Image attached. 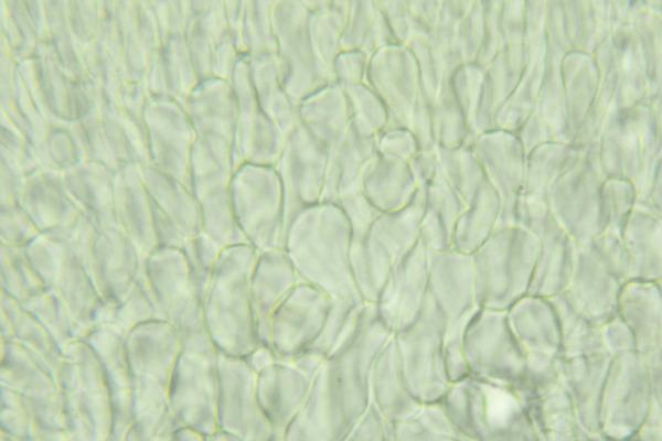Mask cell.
Masks as SVG:
<instances>
[{"label": "cell", "instance_id": "1", "mask_svg": "<svg viewBox=\"0 0 662 441\" xmlns=\"http://www.w3.org/2000/svg\"><path fill=\"white\" fill-rule=\"evenodd\" d=\"M392 335L365 303L314 374L284 440H346L369 406L373 363Z\"/></svg>", "mask_w": 662, "mask_h": 441}, {"label": "cell", "instance_id": "2", "mask_svg": "<svg viewBox=\"0 0 662 441\" xmlns=\"http://www.w3.org/2000/svg\"><path fill=\"white\" fill-rule=\"evenodd\" d=\"M332 223V222H331ZM301 230L291 224L284 251L299 278L311 283L333 299H361L350 261V227L340 214L332 230Z\"/></svg>", "mask_w": 662, "mask_h": 441}, {"label": "cell", "instance_id": "3", "mask_svg": "<svg viewBox=\"0 0 662 441\" xmlns=\"http://www.w3.org/2000/svg\"><path fill=\"white\" fill-rule=\"evenodd\" d=\"M333 304L320 288L299 280L273 313L269 347L277 358L291 359L317 341Z\"/></svg>", "mask_w": 662, "mask_h": 441}, {"label": "cell", "instance_id": "4", "mask_svg": "<svg viewBox=\"0 0 662 441\" xmlns=\"http://www.w3.org/2000/svg\"><path fill=\"white\" fill-rule=\"evenodd\" d=\"M440 320L436 301L428 291L415 321L393 334L407 388L420 402L428 404L442 391L436 355Z\"/></svg>", "mask_w": 662, "mask_h": 441}, {"label": "cell", "instance_id": "5", "mask_svg": "<svg viewBox=\"0 0 662 441\" xmlns=\"http://www.w3.org/2000/svg\"><path fill=\"white\" fill-rule=\"evenodd\" d=\"M314 374L293 359H277L257 373V397L274 440H284L301 411Z\"/></svg>", "mask_w": 662, "mask_h": 441}, {"label": "cell", "instance_id": "6", "mask_svg": "<svg viewBox=\"0 0 662 441\" xmlns=\"http://www.w3.org/2000/svg\"><path fill=\"white\" fill-rule=\"evenodd\" d=\"M407 252L393 263L389 276L375 302L378 319L393 333L408 326L420 313L428 291L423 261Z\"/></svg>", "mask_w": 662, "mask_h": 441}, {"label": "cell", "instance_id": "7", "mask_svg": "<svg viewBox=\"0 0 662 441\" xmlns=\"http://www.w3.org/2000/svg\"><path fill=\"white\" fill-rule=\"evenodd\" d=\"M300 280L293 265L284 251H264L256 259L252 275V308L260 344L269 346L273 313Z\"/></svg>", "mask_w": 662, "mask_h": 441}, {"label": "cell", "instance_id": "8", "mask_svg": "<svg viewBox=\"0 0 662 441\" xmlns=\"http://www.w3.org/2000/svg\"><path fill=\"white\" fill-rule=\"evenodd\" d=\"M370 401L386 422L388 440H392L393 426L412 416L423 404L407 388L394 335L374 359L370 376Z\"/></svg>", "mask_w": 662, "mask_h": 441}, {"label": "cell", "instance_id": "9", "mask_svg": "<svg viewBox=\"0 0 662 441\" xmlns=\"http://www.w3.org/2000/svg\"><path fill=\"white\" fill-rule=\"evenodd\" d=\"M346 440H388L386 422L371 401L362 417L355 423Z\"/></svg>", "mask_w": 662, "mask_h": 441}, {"label": "cell", "instance_id": "10", "mask_svg": "<svg viewBox=\"0 0 662 441\" xmlns=\"http://www.w3.org/2000/svg\"><path fill=\"white\" fill-rule=\"evenodd\" d=\"M515 404L512 397L501 390H491L488 397V413L494 423L501 424L506 421Z\"/></svg>", "mask_w": 662, "mask_h": 441}]
</instances>
